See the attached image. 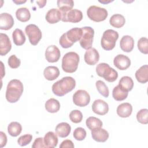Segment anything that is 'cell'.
Instances as JSON below:
<instances>
[{
  "label": "cell",
  "mask_w": 148,
  "mask_h": 148,
  "mask_svg": "<svg viewBox=\"0 0 148 148\" xmlns=\"http://www.w3.org/2000/svg\"><path fill=\"white\" fill-rule=\"evenodd\" d=\"M75 86V80L72 77L65 76L53 84L52 91L56 95L62 97L73 90Z\"/></svg>",
  "instance_id": "obj_1"
},
{
  "label": "cell",
  "mask_w": 148,
  "mask_h": 148,
  "mask_svg": "<svg viewBox=\"0 0 148 148\" xmlns=\"http://www.w3.org/2000/svg\"><path fill=\"white\" fill-rule=\"evenodd\" d=\"M24 90L23 84L18 79H12L8 84L5 97L10 103L17 102L21 96Z\"/></svg>",
  "instance_id": "obj_2"
},
{
  "label": "cell",
  "mask_w": 148,
  "mask_h": 148,
  "mask_svg": "<svg viewBox=\"0 0 148 148\" xmlns=\"http://www.w3.org/2000/svg\"><path fill=\"white\" fill-rule=\"evenodd\" d=\"M82 28H73L63 34L60 38L59 43L62 48L68 49L73 46L74 43L79 41L82 36Z\"/></svg>",
  "instance_id": "obj_3"
},
{
  "label": "cell",
  "mask_w": 148,
  "mask_h": 148,
  "mask_svg": "<svg viewBox=\"0 0 148 148\" xmlns=\"http://www.w3.org/2000/svg\"><path fill=\"white\" fill-rule=\"evenodd\" d=\"M79 56L74 51L66 53L62 59V69L66 73L75 72L78 67Z\"/></svg>",
  "instance_id": "obj_4"
},
{
  "label": "cell",
  "mask_w": 148,
  "mask_h": 148,
  "mask_svg": "<svg viewBox=\"0 0 148 148\" xmlns=\"http://www.w3.org/2000/svg\"><path fill=\"white\" fill-rule=\"evenodd\" d=\"M97 75L109 82H114L118 77L117 72L106 63H100L96 67Z\"/></svg>",
  "instance_id": "obj_5"
},
{
  "label": "cell",
  "mask_w": 148,
  "mask_h": 148,
  "mask_svg": "<svg viewBox=\"0 0 148 148\" xmlns=\"http://www.w3.org/2000/svg\"><path fill=\"white\" fill-rule=\"evenodd\" d=\"M118 38L119 34L117 31L111 29L105 31L101 40L102 47L107 51L112 50L115 47Z\"/></svg>",
  "instance_id": "obj_6"
},
{
  "label": "cell",
  "mask_w": 148,
  "mask_h": 148,
  "mask_svg": "<svg viewBox=\"0 0 148 148\" xmlns=\"http://www.w3.org/2000/svg\"><path fill=\"white\" fill-rule=\"evenodd\" d=\"M87 14L90 20L95 22H100L107 18L108 13L105 8L92 5L87 9Z\"/></svg>",
  "instance_id": "obj_7"
},
{
  "label": "cell",
  "mask_w": 148,
  "mask_h": 148,
  "mask_svg": "<svg viewBox=\"0 0 148 148\" xmlns=\"http://www.w3.org/2000/svg\"><path fill=\"white\" fill-rule=\"evenodd\" d=\"M82 36L79 40L80 46L84 49L88 50L91 48L94 35V30L91 27H83Z\"/></svg>",
  "instance_id": "obj_8"
},
{
  "label": "cell",
  "mask_w": 148,
  "mask_h": 148,
  "mask_svg": "<svg viewBox=\"0 0 148 148\" xmlns=\"http://www.w3.org/2000/svg\"><path fill=\"white\" fill-rule=\"evenodd\" d=\"M25 32L28 36L30 43L34 46L38 45L42 39V34L39 27L35 24H31L25 28Z\"/></svg>",
  "instance_id": "obj_9"
},
{
  "label": "cell",
  "mask_w": 148,
  "mask_h": 148,
  "mask_svg": "<svg viewBox=\"0 0 148 148\" xmlns=\"http://www.w3.org/2000/svg\"><path fill=\"white\" fill-rule=\"evenodd\" d=\"M90 101L89 94L84 90H79L73 95V102L78 106L84 107L87 106Z\"/></svg>",
  "instance_id": "obj_10"
},
{
  "label": "cell",
  "mask_w": 148,
  "mask_h": 148,
  "mask_svg": "<svg viewBox=\"0 0 148 148\" xmlns=\"http://www.w3.org/2000/svg\"><path fill=\"white\" fill-rule=\"evenodd\" d=\"M57 6L61 13V20L65 22V18L67 13L72 9L74 2L72 0H58L57 2Z\"/></svg>",
  "instance_id": "obj_11"
},
{
  "label": "cell",
  "mask_w": 148,
  "mask_h": 148,
  "mask_svg": "<svg viewBox=\"0 0 148 148\" xmlns=\"http://www.w3.org/2000/svg\"><path fill=\"white\" fill-rule=\"evenodd\" d=\"M61 56L59 49L55 45L48 46L45 51V58L49 62H57Z\"/></svg>",
  "instance_id": "obj_12"
},
{
  "label": "cell",
  "mask_w": 148,
  "mask_h": 148,
  "mask_svg": "<svg viewBox=\"0 0 148 148\" xmlns=\"http://www.w3.org/2000/svg\"><path fill=\"white\" fill-rule=\"evenodd\" d=\"M113 64L117 69L124 71L130 66L131 60L128 57L124 54H118L114 58Z\"/></svg>",
  "instance_id": "obj_13"
},
{
  "label": "cell",
  "mask_w": 148,
  "mask_h": 148,
  "mask_svg": "<svg viewBox=\"0 0 148 148\" xmlns=\"http://www.w3.org/2000/svg\"><path fill=\"white\" fill-rule=\"evenodd\" d=\"M92 110L94 113L98 115H105L109 111L108 104L103 100L98 99L94 101L92 104Z\"/></svg>",
  "instance_id": "obj_14"
},
{
  "label": "cell",
  "mask_w": 148,
  "mask_h": 148,
  "mask_svg": "<svg viewBox=\"0 0 148 148\" xmlns=\"http://www.w3.org/2000/svg\"><path fill=\"white\" fill-rule=\"evenodd\" d=\"M84 60L86 64L89 65H94L99 60V54L97 50L95 48H90L86 51Z\"/></svg>",
  "instance_id": "obj_15"
},
{
  "label": "cell",
  "mask_w": 148,
  "mask_h": 148,
  "mask_svg": "<svg viewBox=\"0 0 148 148\" xmlns=\"http://www.w3.org/2000/svg\"><path fill=\"white\" fill-rule=\"evenodd\" d=\"M12 49V43L8 36L3 33L0 34V55L7 54Z\"/></svg>",
  "instance_id": "obj_16"
},
{
  "label": "cell",
  "mask_w": 148,
  "mask_h": 148,
  "mask_svg": "<svg viewBox=\"0 0 148 148\" xmlns=\"http://www.w3.org/2000/svg\"><path fill=\"white\" fill-rule=\"evenodd\" d=\"M14 19L12 16L8 13H2L0 15V29L8 30L14 25Z\"/></svg>",
  "instance_id": "obj_17"
},
{
  "label": "cell",
  "mask_w": 148,
  "mask_h": 148,
  "mask_svg": "<svg viewBox=\"0 0 148 148\" xmlns=\"http://www.w3.org/2000/svg\"><path fill=\"white\" fill-rule=\"evenodd\" d=\"M120 46L121 49L127 53L131 52L134 46V40L130 35L123 36L120 41Z\"/></svg>",
  "instance_id": "obj_18"
},
{
  "label": "cell",
  "mask_w": 148,
  "mask_h": 148,
  "mask_svg": "<svg viewBox=\"0 0 148 148\" xmlns=\"http://www.w3.org/2000/svg\"><path fill=\"white\" fill-rule=\"evenodd\" d=\"M109 134L108 132L103 128H97L91 131V136L92 139L98 142H105L108 138Z\"/></svg>",
  "instance_id": "obj_19"
},
{
  "label": "cell",
  "mask_w": 148,
  "mask_h": 148,
  "mask_svg": "<svg viewBox=\"0 0 148 148\" xmlns=\"http://www.w3.org/2000/svg\"><path fill=\"white\" fill-rule=\"evenodd\" d=\"M61 13L59 9L53 8L50 9L46 13V20L50 24H55L61 20Z\"/></svg>",
  "instance_id": "obj_20"
},
{
  "label": "cell",
  "mask_w": 148,
  "mask_h": 148,
  "mask_svg": "<svg viewBox=\"0 0 148 148\" xmlns=\"http://www.w3.org/2000/svg\"><path fill=\"white\" fill-rule=\"evenodd\" d=\"M56 133L57 136L61 138H66L71 131L70 125L66 122H62L57 125L55 128Z\"/></svg>",
  "instance_id": "obj_21"
},
{
  "label": "cell",
  "mask_w": 148,
  "mask_h": 148,
  "mask_svg": "<svg viewBox=\"0 0 148 148\" xmlns=\"http://www.w3.org/2000/svg\"><path fill=\"white\" fill-rule=\"evenodd\" d=\"M116 112L118 116L121 117H128L132 113V106L130 103H122L117 106Z\"/></svg>",
  "instance_id": "obj_22"
},
{
  "label": "cell",
  "mask_w": 148,
  "mask_h": 148,
  "mask_svg": "<svg viewBox=\"0 0 148 148\" xmlns=\"http://www.w3.org/2000/svg\"><path fill=\"white\" fill-rule=\"evenodd\" d=\"M43 142L46 147L53 148L57 145L58 140L57 135L54 132L49 131L45 134L43 138Z\"/></svg>",
  "instance_id": "obj_23"
},
{
  "label": "cell",
  "mask_w": 148,
  "mask_h": 148,
  "mask_svg": "<svg viewBox=\"0 0 148 148\" xmlns=\"http://www.w3.org/2000/svg\"><path fill=\"white\" fill-rule=\"evenodd\" d=\"M83 18L82 11L78 9H72L66 14L65 22L76 23L80 22Z\"/></svg>",
  "instance_id": "obj_24"
},
{
  "label": "cell",
  "mask_w": 148,
  "mask_h": 148,
  "mask_svg": "<svg viewBox=\"0 0 148 148\" xmlns=\"http://www.w3.org/2000/svg\"><path fill=\"white\" fill-rule=\"evenodd\" d=\"M43 75L47 80L52 81L57 79L60 75L59 69L55 66H47L43 71Z\"/></svg>",
  "instance_id": "obj_25"
},
{
  "label": "cell",
  "mask_w": 148,
  "mask_h": 148,
  "mask_svg": "<svg viewBox=\"0 0 148 148\" xmlns=\"http://www.w3.org/2000/svg\"><path fill=\"white\" fill-rule=\"evenodd\" d=\"M135 77L137 81L140 83H146L148 82V65L142 66L135 72Z\"/></svg>",
  "instance_id": "obj_26"
},
{
  "label": "cell",
  "mask_w": 148,
  "mask_h": 148,
  "mask_svg": "<svg viewBox=\"0 0 148 148\" xmlns=\"http://www.w3.org/2000/svg\"><path fill=\"white\" fill-rule=\"evenodd\" d=\"M12 38L14 43L16 46L23 45L26 40L25 36L23 31L18 28L16 29L12 33Z\"/></svg>",
  "instance_id": "obj_27"
},
{
  "label": "cell",
  "mask_w": 148,
  "mask_h": 148,
  "mask_svg": "<svg viewBox=\"0 0 148 148\" xmlns=\"http://www.w3.org/2000/svg\"><path fill=\"white\" fill-rule=\"evenodd\" d=\"M125 23L124 17L120 14H114L111 16L109 19L110 24L117 28H120L124 26Z\"/></svg>",
  "instance_id": "obj_28"
},
{
  "label": "cell",
  "mask_w": 148,
  "mask_h": 148,
  "mask_svg": "<svg viewBox=\"0 0 148 148\" xmlns=\"http://www.w3.org/2000/svg\"><path fill=\"white\" fill-rule=\"evenodd\" d=\"M45 109L49 113H56L60 109L59 101L54 98H50L45 103Z\"/></svg>",
  "instance_id": "obj_29"
},
{
  "label": "cell",
  "mask_w": 148,
  "mask_h": 148,
  "mask_svg": "<svg viewBox=\"0 0 148 148\" xmlns=\"http://www.w3.org/2000/svg\"><path fill=\"white\" fill-rule=\"evenodd\" d=\"M128 94V91L122 89L119 85L114 87L112 91L113 98L117 101H121L125 99Z\"/></svg>",
  "instance_id": "obj_30"
},
{
  "label": "cell",
  "mask_w": 148,
  "mask_h": 148,
  "mask_svg": "<svg viewBox=\"0 0 148 148\" xmlns=\"http://www.w3.org/2000/svg\"><path fill=\"white\" fill-rule=\"evenodd\" d=\"M119 86L124 90L130 91L132 90L134 87V82L130 76H125L122 77L119 82Z\"/></svg>",
  "instance_id": "obj_31"
},
{
  "label": "cell",
  "mask_w": 148,
  "mask_h": 148,
  "mask_svg": "<svg viewBox=\"0 0 148 148\" xmlns=\"http://www.w3.org/2000/svg\"><path fill=\"white\" fill-rule=\"evenodd\" d=\"M86 124L87 128L91 131L100 128L102 127V121L99 119L94 116H91L87 118L86 121Z\"/></svg>",
  "instance_id": "obj_32"
},
{
  "label": "cell",
  "mask_w": 148,
  "mask_h": 148,
  "mask_svg": "<svg viewBox=\"0 0 148 148\" xmlns=\"http://www.w3.org/2000/svg\"><path fill=\"white\" fill-rule=\"evenodd\" d=\"M16 16L17 20L21 22H27L31 18V13L27 8H20L17 9Z\"/></svg>",
  "instance_id": "obj_33"
},
{
  "label": "cell",
  "mask_w": 148,
  "mask_h": 148,
  "mask_svg": "<svg viewBox=\"0 0 148 148\" xmlns=\"http://www.w3.org/2000/svg\"><path fill=\"white\" fill-rule=\"evenodd\" d=\"M22 131L21 125L17 121L11 122L8 126V132L9 134L13 137L17 136Z\"/></svg>",
  "instance_id": "obj_34"
},
{
  "label": "cell",
  "mask_w": 148,
  "mask_h": 148,
  "mask_svg": "<svg viewBox=\"0 0 148 148\" xmlns=\"http://www.w3.org/2000/svg\"><path fill=\"white\" fill-rule=\"evenodd\" d=\"M95 86L98 91L101 95L105 98H108L109 94V91L108 87L105 83L102 80H98L95 83Z\"/></svg>",
  "instance_id": "obj_35"
},
{
  "label": "cell",
  "mask_w": 148,
  "mask_h": 148,
  "mask_svg": "<svg viewBox=\"0 0 148 148\" xmlns=\"http://www.w3.org/2000/svg\"><path fill=\"white\" fill-rule=\"evenodd\" d=\"M136 119L140 123L147 124L148 123V110L147 109H140L136 114Z\"/></svg>",
  "instance_id": "obj_36"
},
{
  "label": "cell",
  "mask_w": 148,
  "mask_h": 148,
  "mask_svg": "<svg viewBox=\"0 0 148 148\" xmlns=\"http://www.w3.org/2000/svg\"><path fill=\"white\" fill-rule=\"evenodd\" d=\"M138 48L141 53L145 54L148 53V39L147 38L142 37L138 40Z\"/></svg>",
  "instance_id": "obj_37"
},
{
  "label": "cell",
  "mask_w": 148,
  "mask_h": 148,
  "mask_svg": "<svg viewBox=\"0 0 148 148\" xmlns=\"http://www.w3.org/2000/svg\"><path fill=\"white\" fill-rule=\"evenodd\" d=\"M69 119L74 123H79L83 119L82 113L79 110H73L69 113Z\"/></svg>",
  "instance_id": "obj_38"
},
{
  "label": "cell",
  "mask_w": 148,
  "mask_h": 148,
  "mask_svg": "<svg viewBox=\"0 0 148 148\" xmlns=\"http://www.w3.org/2000/svg\"><path fill=\"white\" fill-rule=\"evenodd\" d=\"M86 130L82 127H77L76 128L73 133V135L74 138L79 141L83 140L86 137Z\"/></svg>",
  "instance_id": "obj_39"
},
{
  "label": "cell",
  "mask_w": 148,
  "mask_h": 148,
  "mask_svg": "<svg viewBox=\"0 0 148 148\" xmlns=\"http://www.w3.org/2000/svg\"><path fill=\"white\" fill-rule=\"evenodd\" d=\"M32 139V135L29 134H25L20 136L17 139L18 144L21 146H25L28 145Z\"/></svg>",
  "instance_id": "obj_40"
},
{
  "label": "cell",
  "mask_w": 148,
  "mask_h": 148,
  "mask_svg": "<svg viewBox=\"0 0 148 148\" xmlns=\"http://www.w3.org/2000/svg\"><path fill=\"white\" fill-rule=\"evenodd\" d=\"M8 63L9 66L13 69H16L21 64V61L19 58H18L16 55L13 54L11 55L8 61Z\"/></svg>",
  "instance_id": "obj_41"
},
{
  "label": "cell",
  "mask_w": 148,
  "mask_h": 148,
  "mask_svg": "<svg viewBox=\"0 0 148 148\" xmlns=\"http://www.w3.org/2000/svg\"><path fill=\"white\" fill-rule=\"evenodd\" d=\"M32 147L33 148H38V147H46L44 142H43V138H36L34 140Z\"/></svg>",
  "instance_id": "obj_42"
},
{
  "label": "cell",
  "mask_w": 148,
  "mask_h": 148,
  "mask_svg": "<svg viewBox=\"0 0 148 148\" xmlns=\"http://www.w3.org/2000/svg\"><path fill=\"white\" fill-rule=\"evenodd\" d=\"M60 148H65V147L73 148L74 145L72 140H71L69 139H66L62 142V143L60 145Z\"/></svg>",
  "instance_id": "obj_43"
},
{
  "label": "cell",
  "mask_w": 148,
  "mask_h": 148,
  "mask_svg": "<svg viewBox=\"0 0 148 148\" xmlns=\"http://www.w3.org/2000/svg\"><path fill=\"white\" fill-rule=\"evenodd\" d=\"M0 134H1V147H3L6 144L7 136L5 135V134L2 131L0 132Z\"/></svg>",
  "instance_id": "obj_44"
},
{
  "label": "cell",
  "mask_w": 148,
  "mask_h": 148,
  "mask_svg": "<svg viewBox=\"0 0 148 148\" xmlns=\"http://www.w3.org/2000/svg\"><path fill=\"white\" fill-rule=\"evenodd\" d=\"M36 3L38 4V6L40 8H42L45 6V5L47 2V1H45H45H36Z\"/></svg>",
  "instance_id": "obj_45"
},
{
  "label": "cell",
  "mask_w": 148,
  "mask_h": 148,
  "mask_svg": "<svg viewBox=\"0 0 148 148\" xmlns=\"http://www.w3.org/2000/svg\"><path fill=\"white\" fill-rule=\"evenodd\" d=\"M13 2L15 3H16L17 5H20V4L24 3L26 2V1H14V0H13Z\"/></svg>",
  "instance_id": "obj_46"
},
{
  "label": "cell",
  "mask_w": 148,
  "mask_h": 148,
  "mask_svg": "<svg viewBox=\"0 0 148 148\" xmlns=\"http://www.w3.org/2000/svg\"><path fill=\"white\" fill-rule=\"evenodd\" d=\"M113 1H99V2H101V3H104V4H106V3H109V2H112Z\"/></svg>",
  "instance_id": "obj_47"
}]
</instances>
